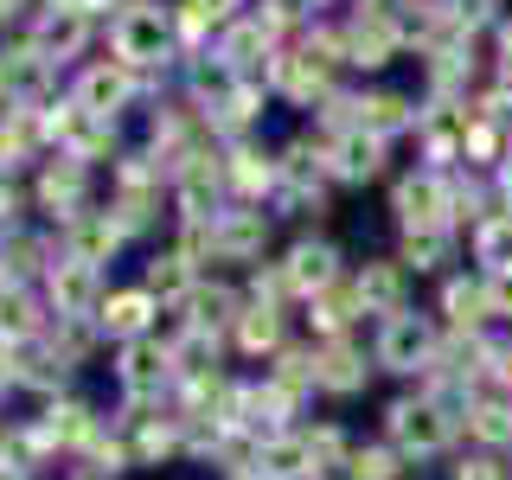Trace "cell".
I'll return each mask as SVG.
<instances>
[{"label": "cell", "mask_w": 512, "mask_h": 480, "mask_svg": "<svg viewBox=\"0 0 512 480\" xmlns=\"http://www.w3.org/2000/svg\"><path fill=\"white\" fill-rule=\"evenodd\" d=\"M384 442H391L410 468L416 461H436L461 442V410L442 404V397H429V391H404L384 410Z\"/></svg>", "instance_id": "obj_1"}, {"label": "cell", "mask_w": 512, "mask_h": 480, "mask_svg": "<svg viewBox=\"0 0 512 480\" xmlns=\"http://www.w3.org/2000/svg\"><path fill=\"white\" fill-rule=\"evenodd\" d=\"M442 320L423 314V308H404V314H384L378 320V340H372V359L378 372H397V378H429L442 359Z\"/></svg>", "instance_id": "obj_2"}, {"label": "cell", "mask_w": 512, "mask_h": 480, "mask_svg": "<svg viewBox=\"0 0 512 480\" xmlns=\"http://www.w3.org/2000/svg\"><path fill=\"white\" fill-rule=\"evenodd\" d=\"M391 212H397V231L416 237V231H461L455 218V173H436V167H416L391 186Z\"/></svg>", "instance_id": "obj_3"}, {"label": "cell", "mask_w": 512, "mask_h": 480, "mask_svg": "<svg viewBox=\"0 0 512 480\" xmlns=\"http://www.w3.org/2000/svg\"><path fill=\"white\" fill-rule=\"evenodd\" d=\"M282 276L295 288V301H320L327 288H340L352 269H346V256H340L333 237H295L288 256H282Z\"/></svg>", "instance_id": "obj_4"}, {"label": "cell", "mask_w": 512, "mask_h": 480, "mask_svg": "<svg viewBox=\"0 0 512 480\" xmlns=\"http://www.w3.org/2000/svg\"><path fill=\"white\" fill-rule=\"evenodd\" d=\"M442 333H493V282L480 269H455L442 276Z\"/></svg>", "instance_id": "obj_5"}, {"label": "cell", "mask_w": 512, "mask_h": 480, "mask_svg": "<svg viewBox=\"0 0 512 480\" xmlns=\"http://www.w3.org/2000/svg\"><path fill=\"white\" fill-rule=\"evenodd\" d=\"M340 32H346V64L352 71H384V64L410 45L404 20H372V13H346Z\"/></svg>", "instance_id": "obj_6"}, {"label": "cell", "mask_w": 512, "mask_h": 480, "mask_svg": "<svg viewBox=\"0 0 512 480\" xmlns=\"http://www.w3.org/2000/svg\"><path fill=\"white\" fill-rule=\"evenodd\" d=\"M410 269L397 263V256H372V263H359L352 269V288H359V301H365V314H404L410 308Z\"/></svg>", "instance_id": "obj_7"}, {"label": "cell", "mask_w": 512, "mask_h": 480, "mask_svg": "<svg viewBox=\"0 0 512 480\" xmlns=\"http://www.w3.org/2000/svg\"><path fill=\"white\" fill-rule=\"evenodd\" d=\"M167 32H173V20L160 7H122V20H116V64H128V71L154 64L160 52H167Z\"/></svg>", "instance_id": "obj_8"}, {"label": "cell", "mask_w": 512, "mask_h": 480, "mask_svg": "<svg viewBox=\"0 0 512 480\" xmlns=\"http://www.w3.org/2000/svg\"><path fill=\"white\" fill-rule=\"evenodd\" d=\"M352 116H359V128H372V135L397 141V135H416L423 103H416L410 90H359V96H352Z\"/></svg>", "instance_id": "obj_9"}, {"label": "cell", "mask_w": 512, "mask_h": 480, "mask_svg": "<svg viewBox=\"0 0 512 480\" xmlns=\"http://www.w3.org/2000/svg\"><path fill=\"white\" fill-rule=\"evenodd\" d=\"M327 148H333V180H346V186L384 180V154H391V141L372 135V128H346V135L327 141Z\"/></svg>", "instance_id": "obj_10"}, {"label": "cell", "mask_w": 512, "mask_h": 480, "mask_svg": "<svg viewBox=\"0 0 512 480\" xmlns=\"http://www.w3.org/2000/svg\"><path fill=\"white\" fill-rule=\"evenodd\" d=\"M378 359L359 340H327L320 346V397H359L372 384Z\"/></svg>", "instance_id": "obj_11"}, {"label": "cell", "mask_w": 512, "mask_h": 480, "mask_svg": "<svg viewBox=\"0 0 512 480\" xmlns=\"http://www.w3.org/2000/svg\"><path fill=\"white\" fill-rule=\"evenodd\" d=\"M461 436H468L474 448H487V455H506L512 448V397L474 391L468 410H461Z\"/></svg>", "instance_id": "obj_12"}, {"label": "cell", "mask_w": 512, "mask_h": 480, "mask_svg": "<svg viewBox=\"0 0 512 480\" xmlns=\"http://www.w3.org/2000/svg\"><path fill=\"white\" fill-rule=\"evenodd\" d=\"M263 244H269L263 205H231V212H218V263H256Z\"/></svg>", "instance_id": "obj_13"}, {"label": "cell", "mask_w": 512, "mask_h": 480, "mask_svg": "<svg viewBox=\"0 0 512 480\" xmlns=\"http://www.w3.org/2000/svg\"><path fill=\"white\" fill-rule=\"evenodd\" d=\"M154 314H160V301L148 295V288H122V295H109V301H103V314H96V320H103V327L128 346V340H148Z\"/></svg>", "instance_id": "obj_14"}, {"label": "cell", "mask_w": 512, "mask_h": 480, "mask_svg": "<svg viewBox=\"0 0 512 480\" xmlns=\"http://www.w3.org/2000/svg\"><path fill=\"white\" fill-rule=\"evenodd\" d=\"M45 288H52L58 314L84 320V314H90V301H96V263H77V256H64V263L45 269Z\"/></svg>", "instance_id": "obj_15"}, {"label": "cell", "mask_w": 512, "mask_h": 480, "mask_svg": "<svg viewBox=\"0 0 512 480\" xmlns=\"http://www.w3.org/2000/svg\"><path fill=\"white\" fill-rule=\"evenodd\" d=\"M237 352H250V359H276V352L288 346V327H282V308H256V301H250V308L244 314H237Z\"/></svg>", "instance_id": "obj_16"}, {"label": "cell", "mask_w": 512, "mask_h": 480, "mask_svg": "<svg viewBox=\"0 0 512 480\" xmlns=\"http://www.w3.org/2000/svg\"><path fill=\"white\" fill-rule=\"evenodd\" d=\"M468 256L480 276H506L512 269V212H493L487 224H474L468 231Z\"/></svg>", "instance_id": "obj_17"}, {"label": "cell", "mask_w": 512, "mask_h": 480, "mask_svg": "<svg viewBox=\"0 0 512 480\" xmlns=\"http://www.w3.org/2000/svg\"><path fill=\"white\" fill-rule=\"evenodd\" d=\"M39 333H45L39 301H32L20 282H7L0 288V346H26V340H39Z\"/></svg>", "instance_id": "obj_18"}, {"label": "cell", "mask_w": 512, "mask_h": 480, "mask_svg": "<svg viewBox=\"0 0 512 480\" xmlns=\"http://www.w3.org/2000/svg\"><path fill=\"white\" fill-rule=\"evenodd\" d=\"M455 237L461 231H416V237H397V263L410 276H442L448 256H455Z\"/></svg>", "instance_id": "obj_19"}, {"label": "cell", "mask_w": 512, "mask_h": 480, "mask_svg": "<svg viewBox=\"0 0 512 480\" xmlns=\"http://www.w3.org/2000/svg\"><path fill=\"white\" fill-rule=\"evenodd\" d=\"M141 288H148L154 301H186L192 288H199V263H186L180 250H167V256H154V263H148Z\"/></svg>", "instance_id": "obj_20"}, {"label": "cell", "mask_w": 512, "mask_h": 480, "mask_svg": "<svg viewBox=\"0 0 512 480\" xmlns=\"http://www.w3.org/2000/svg\"><path fill=\"white\" fill-rule=\"evenodd\" d=\"M410 474V461L397 455L391 442H352V455H346V480H404Z\"/></svg>", "instance_id": "obj_21"}, {"label": "cell", "mask_w": 512, "mask_h": 480, "mask_svg": "<svg viewBox=\"0 0 512 480\" xmlns=\"http://www.w3.org/2000/svg\"><path fill=\"white\" fill-rule=\"evenodd\" d=\"M39 199L45 205H77L84 199V160H71V154L52 160V167L39 173Z\"/></svg>", "instance_id": "obj_22"}, {"label": "cell", "mask_w": 512, "mask_h": 480, "mask_svg": "<svg viewBox=\"0 0 512 480\" xmlns=\"http://www.w3.org/2000/svg\"><path fill=\"white\" fill-rule=\"evenodd\" d=\"M448 480H512V461L506 455H487V448H468V455H455Z\"/></svg>", "instance_id": "obj_23"}, {"label": "cell", "mask_w": 512, "mask_h": 480, "mask_svg": "<svg viewBox=\"0 0 512 480\" xmlns=\"http://www.w3.org/2000/svg\"><path fill=\"white\" fill-rule=\"evenodd\" d=\"M493 282V327H512V269L506 276H487Z\"/></svg>", "instance_id": "obj_24"}, {"label": "cell", "mask_w": 512, "mask_h": 480, "mask_svg": "<svg viewBox=\"0 0 512 480\" xmlns=\"http://www.w3.org/2000/svg\"><path fill=\"white\" fill-rule=\"evenodd\" d=\"M493 52H500V58H493V64H512V13H506L500 26H493Z\"/></svg>", "instance_id": "obj_25"}, {"label": "cell", "mask_w": 512, "mask_h": 480, "mask_svg": "<svg viewBox=\"0 0 512 480\" xmlns=\"http://www.w3.org/2000/svg\"><path fill=\"white\" fill-rule=\"evenodd\" d=\"M493 186H500V205H506V212H512V154L500 160V173H493Z\"/></svg>", "instance_id": "obj_26"}]
</instances>
